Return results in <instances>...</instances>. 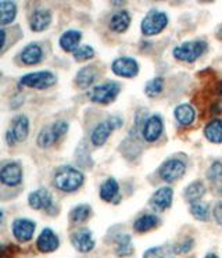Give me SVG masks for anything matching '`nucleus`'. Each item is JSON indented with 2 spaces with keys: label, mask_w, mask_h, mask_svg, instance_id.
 <instances>
[{
  "label": "nucleus",
  "mask_w": 222,
  "mask_h": 258,
  "mask_svg": "<svg viewBox=\"0 0 222 258\" xmlns=\"http://www.w3.org/2000/svg\"><path fill=\"white\" fill-rule=\"evenodd\" d=\"M83 182H85V176L82 172L70 165H64L57 169L53 179L56 187L64 193H72L78 190L83 185Z\"/></svg>",
  "instance_id": "obj_1"
},
{
  "label": "nucleus",
  "mask_w": 222,
  "mask_h": 258,
  "mask_svg": "<svg viewBox=\"0 0 222 258\" xmlns=\"http://www.w3.org/2000/svg\"><path fill=\"white\" fill-rule=\"evenodd\" d=\"M158 225V218L155 215H143L135 221L133 224V229L139 232V233H144V232H149V230L154 229L155 226Z\"/></svg>",
  "instance_id": "obj_25"
},
{
  "label": "nucleus",
  "mask_w": 222,
  "mask_h": 258,
  "mask_svg": "<svg viewBox=\"0 0 222 258\" xmlns=\"http://www.w3.org/2000/svg\"><path fill=\"white\" fill-rule=\"evenodd\" d=\"M28 204L33 210H43L49 214H56L54 204H53V196L47 189L40 187L29 193L28 196Z\"/></svg>",
  "instance_id": "obj_8"
},
{
  "label": "nucleus",
  "mask_w": 222,
  "mask_h": 258,
  "mask_svg": "<svg viewBox=\"0 0 222 258\" xmlns=\"http://www.w3.org/2000/svg\"><path fill=\"white\" fill-rule=\"evenodd\" d=\"M118 182L114 178H108L100 187V199L104 202H114V199H118Z\"/></svg>",
  "instance_id": "obj_23"
},
{
  "label": "nucleus",
  "mask_w": 222,
  "mask_h": 258,
  "mask_svg": "<svg viewBox=\"0 0 222 258\" xmlns=\"http://www.w3.org/2000/svg\"><path fill=\"white\" fill-rule=\"evenodd\" d=\"M93 56H94L93 47L89 45L79 46L77 50L74 51V58L79 62L88 61V60H90V58H93Z\"/></svg>",
  "instance_id": "obj_33"
},
{
  "label": "nucleus",
  "mask_w": 222,
  "mask_h": 258,
  "mask_svg": "<svg viewBox=\"0 0 222 258\" xmlns=\"http://www.w3.org/2000/svg\"><path fill=\"white\" fill-rule=\"evenodd\" d=\"M221 39H222V31H221Z\"/></svg>",
  "instance_id": "obj_43"
},
{
  "label": "nucleus",
  "mask_w": 222,
  "mask_h": 258,
  "mask_svg": "<svg viewBox=\"0 0 222 258\" xmlns=\"http://www.w3.org/2000/svg\"><path fill=\"white\" fill-rule=\"evenodd\" d=\"M164 89V81L162 78H154L151 79L150 82H147L146 85V95L149 96V97H155V96H158Z\"/></svg>",
  "instance_id": "obj_32"
},
{
  "label": "nucleus",
  "mask_w": 222,
  "mask_h": 258,
  "mask_svg": "<svg viewBox=\"0 0 222 258\" xmlns=\"http://www.w3.org/2000/svg\"><path fill=\"white\" fill-rule=\"evenodd\" d=\"M166 24H168V17L165 13L150 10L142 21V32L147 36H153V35L160 34L166 27Z\"/></svg>",
  "instance_id": "obj_7"
},
{
  "label": "nucleus",
  "mask_w": 222,
  "mask_h": 258,
  "mask_svg": "<svg viewBox=\"0 0 222 258\" xmlns=\"http://www.w3.org/2000/svg\"><path fill=\"white\" fill-rule=\"evenodd\" d=\"M90 215H92V208L89 207L88 204H81V206L72 208L71 213H70V219L74 224H78V222L88 221Z\"/></svg>",
  "instance_id": "obj_29"
},
{
  "label": "nucleus",
  "mask_w": 222,
  "mask_h": 258,
  "mask_svg": "<svg viewBox=\"0 0 222 258\" xmlns=\"http://www.w3.org/2000/svg\"><path fill=\"white\" fill-rule=\"evenodd\" d=\"M207 49V43L201 40L196 42H186L181 46H177L174 49V56L178 60L186 62H193L199 58Z\"/></svg>",
  "instance_id": "obj_5"
},
{
  "label": "nucleus",
  "mask_w": 222,
  "mask_h": 258,
  "mask_svg": "<svg viewBox=\"0 0 222 258\" xmlns=\"http://www.w3.org/2000/svg\"><path fill=\"white\" fill-rule=\"evenodd\" d=\"M133 252L132 241H131V236L124 235L118 239V246H117V254L120 257H125V255H131Z\"/></svg>",
  "instance_id": "obj_31"
},
{
  "label": "nucleus",
  "mask_w": 222,
  "mask_h": 258,
  "mask_svg": "<svg viewBox=\"0 0 222 258\" xmlns=\"http://www.w3.org/2000/svg\"><path fill=\"white\" fill-rule=\"evenodd\" d=\"M20 58H21L22 64H25L28 67L36 66L43 60V50L38 43H29L22 49Z\"/></svg>",
  "instance_id": "obj_18"
},
{
  "label": "nucleus",
  "mask_w": 222,
  "mask_h": 258,
  "mask_svg": "<svg viewBox=\"0 0 222 258\" xmlns=\"http://www.w3.org/2000/svg\"><path fill=\"white\" fill-rule=\"evenodd\" d=\"M111 70L118 77L133 78L139 73V66L136 60H133L131 57H121V58H117L116 61L113 62Z\"/></svg>",
  "instance_id": "obj_12"
},
{
  "label": "nucleus",
  "mask_w": 222,
  "mask_h": 258,
  "mask_svg": "<svg viewBox=\"0 0 222 258\" xmlns=\"http://www.w3.org/2000/svg\"><path fill=\"white\" fill-rule=\"evenodd\" d=\"M22 167L20 163H7L0 169V182L5 186L14 187L22 182Z\"/></svg>",
  "instance_id": "obj_10"
},
{
  "label": "nucleus",
  "mask_w": 222,
  "mask_h": 258,
  "mask_svg": "<svg viewBox=\"0 0 222 258\" xmlns=\"http://www.w3.org/2000/svg\"><path fill=\"white\" fill-rule=\"evenodd\" d=\"M59 246H60V239L53 232V229H50V228H44L40 232V235L38 236V239H36L38 250L40 252H44V254L56 251L59 248Z\"/></svg>",
  "instance_id": "obj_13"
},
{
  "label": "nucleus",
  "mask_w": 222,
  "mask_h": 258,
  "mask_svg": "<svg viewBox=\"0 0 222 258\" xmlns=\"http://www.w3.org/2000/svg\"><path fill=\"white\" fill-rule=\"evenodd\" d=\"M162 128L164 125L160 115H151L143 125V138L147 142H155L161 136Z\"/></svg>",
  "instance_id": "obj_17"
},
{
  "label": "nucleus",
  "mask_w": 222,
  "mask_h": 258,
  "mask_svg": "<svg viewBox=\"0 0 222 258\" xmlns=\"http://www.w3.org/2000/svg\"><path fill=\"white\" fill-rule=\"evenodd\" d=\"M143 258H165V248L164 247H153L144 252Z\"/></svg>",
  "instance_id": "obj_36"
},
{
  "label": "nucleus",
  "mask_w": 222,
  "mask_h": 258,
  "mask_svg": "<svg viewBox=\"0 0 222 258\" xmlns=\"http://www.w3.org/2000/svg\"><path fill=\"white\" fill-rule=\"evenodd\" d=\"M185 171H186V165L181 160L172 158V160H168L161 165L158 172H160L161 179L171 183V182H175L179 178H182L185 175Z\"/></svg>",
  "instance_id": "obj_11"
},
{
  "label": "nucleus",
  "mask_w": 222,
  "mask_h": 258,
  "mask_svg": "<svg viewBox=\"0 0 222 258\" xmlns=\"http://www.w3.org/2000/svg\"><path fill=\"white\" fill-rule=\"evenodd\" d=\"M72 246L81 252H89L94 248V239L89 229H79L71 236Z\"/></svg>",
  "instance_id": "obj_15"
},
{
  "label": "nucleus",
  "mask_w": 222,
  "mask_h": 258,
  "mask_svg": "<svg viewBox=\"0 0 222 258\" xmlns=\"http://www.w3.org/2000/svg\"><path fill=\"white\" fill-rule=\"evenodd\" d=\"M51 126V129H53V132H54L56 138L60 141L63 136L66 135L67 132H68V128H70V125H68V122L67 121H64V119H60V121H56L53 125H50Z\"/></svg>",
  "instance_id": "obj_34"
},
{
  "label": "nucleus",
  "mask_w": 222,
  "mask_h": 258,
  "mask_svg": "<svg viewBox=\"0 0 222 258\" xmlns=\"http://www.w3.org/2000/svg\"><path fill=\"white\" fill-rule=\"evenodd\" d=\"M204 135L212 143H222V119H214L204 128Z\"/></svg>",
  "instance_id": "obj_24"
},
{
  "label": "nucleus",
  "mask_w": 222,
  "mask_h": 258,
  "mask_svg": "<svg viewBox=\"0 0 222 258\" xmlns=\"http://www.w3.org/2000/svg\"><path fill=\"white\" fill-rule=\"evenodd\" d=\"M96 79H97V70L92 66H88V67H83L78 71L75 82L79 88L88 89L96 82Z\"/></svg>",
  "instance_id": "obj_20"
},
{
  "label": "nucleus",
  "mask_w": 222,
  "mask_h": 258,
  "mask_svg": "<svg viewBox=\"0 0 222 258\" xmlns=\"http://www.w3.org/2000/svg\"><path fill=\"white\" fill-rule=\"evenodd\" d=\"M35 229H36V224L32 219L28 218H17L14 219V222L11 225L13 236L20 243H27V241L32 240Z\"/></svg>",
  "instance_id": "obj_9"
},
{
  "label": "nucleus",
  "mask_w": 222,
  "mask_h": 258,
  "mask_svg": "<svg viewBox=\"0 0 222 258\" xmlns=\"http://www.w3.org/2000/svg\"><path fill=\"white\" fill-rule=\"evenodd\" d=\"M29 135V118L25 114L16 115L11 121V126L6 131V142L14 146L20 142L27 141Z\"/></svg>",
  "instance_id": "obj_2"
},
{
  "label": "nucleus",
  "mask_w": 222,
  "mask_h": 258,
  "mask_svg": "<svg viewBox=\"0 0 222 258\" xmlns=\"http://www.w3.org/2000/svg\"><path fill=\"white\" fill-rule=\"evenodd\" d=\"M82 39V34L77 31V29H70L66 31L64 34L60 36V47L67 53H74L79 47V42Z\"/></svg>",
  "instance_id": "obj_19"
},
{
  "label": "nucleus",
  "mask_w": 222,
  "mask_h": 258,
  "mask_svg": "<svg viewBox=\"0 0 222 258\" xmlns=\"http://www.w3.org/2000/svg\"><path fill=\"white\" fill-rule=\"evenodd\" d=\"M122 119L118 117H111L105 119L104 122H100L96 128L93 129L92 135H90V141L94 146H103L107 139L110 138L111 132L116 129L121 128Z\"/></svg>",
  "instance_id": "obj_6"
},
{
  "label": "nucleus",
  "mask_w": 222,
  "mask_h": 258,
  "mask_svg": "<svg viewBox=\"0 0 222 258\" xmlns=\"http://www.w3.org/2000/svg\"><path fill=\"white\" fill-rule=\"evenodd\" d=\"M208 178H210L211 180H214V182H216V180H219L222 178V164L221 163H214L212 165H211L210 171H208Z\"/></svg>",
  "instance_id": "obj_35"
},
{
  "label": "nucleus",
  "mask_w": 222,
  "mask_h": 258,
  "mask_svg": "<svg viewBox=\"0 0 222 258\" xmlns=\"http://www.w3.org/2000/svg\"><path fill=\"white\" fill-rule=\"evenodd\" d=\"M205 193V187L203 185V182H200V180H196L193 183H190V185L186 187V190H185V197H186V200L192 203L199 202L201 197L204 196Z\"/></svg>",
  "instance_id": "obj_27"
},
{
  "label": "nucleus",
  "mask_w": 222,
  "mask_h": 258,
  "mask_svg": "<svg viewBox=\"0 0 222 258\" xmlns=\"http://www.w3.org/2000/svg\"><path fill=\"white\" fill-rule=\"evenodd\" d=\"M205 258H218V257H216L215 254H208V255H207Z\"/></svg>",
  "instance_id": "obj_40"
},
{
  "label": "nucleus",
  "mask_w": 222,
  "mask_h": 258,
  "mask_svg": "<svg viewBox=\"0 0 222 258\" xmlns=\"http://www.w3.org/2000/svg\"><path fill=\"white\" fill-rule=\"evenodd\" d=\"M190 213L193 215L194 218L199 219V221H207L210 217V208L205 203L196 202L192 203L190 206Z\"/></svg>",
  "instance_id": "obj_30"
},
{
  "label": "nucleus",
  "mask_w": 222,
  "mask_h": 258,
  "mask_svg": "<svg viewBox=\"0 0 222 258\" xmlns=\"http://www.w3.org/2000/svg\"><path fill=\"white\" fill-rule=\"evenodd\" d=\"M17 17L16 2H0V27L11 24Z\"/></svg>",
  "instance_id": "obj_22"
},
{
  "label": "nucleus",
  "mask_w": 222,
  "mask_h": 258,
  "mask_svg": "<svg viewBox=\"0 0 222 258\" xmlns=\"http://www.w3.org/2000/svg\"><path fill=\"white\" fill-rule=\"evenodd\" d=\"M172 196H174L172 187H168V186L160 187L158 190L154 191V195L150 199V206L155 211H165L166 208L171 207Z\"/></svg>",
  "instance_id": "obj_14"
},
{
  "label": "nucleus",
  "mask_w": 222,
  "mask_h": 258,
  "mask_svg": "<svg viewBox=\"0 0 222 258\" xmlns=\"http://www.w3.org/2000/svg\"><path fill=\"white\" fill-rule=\"evenodd\" d=\"M219 90H221V93H222V85H221V88H219Z\"/></svg>",
  "instance_id": "obj_42"
},
{
  "label": "nucleus",
  "mask_w": 222,
  "mask_h": 258,
  "mask_svg": "<svg viewBox=\"0 0 222 258\" xmlns=\"http://www.w3.org/2000/svg\"><path fill=\"white\" fill-rule=\"evenodd\" d=\"M2 221H3V211L0 210V222H2Z\"/></svg>",
  "instance_id": "obj_41"
},
{
  "label": "nucleus",
  "mask_w": 222,
  "mask_h": 258,
  "mask_svg": "<svg viewBox=\"0 0 222 258\" xmlns=\"http://www.w3.org/2000/svg\"><path fill=\"white\" fill-rule=\"evenodd\" d=\"M57 84V77L51 71H35L24 75L20 79V86L43 90Z\"/></svg>",
  "instance_id": "obj_3"
},
{
  "label": "nucleus",
  "mask_w": 222,
  "mask_h": 258,
  "mask_svg": "<svg viewBox=\"0 0 222 258\" xmlns=\"http://www.w3.org/2000/svg\"><path fill=\"white\" fill-rule=\"evenodd\" d=\"M51 24V13L46 9H38L32 13L31 20H29V28L33 32H43Z\"/></svg>",
  "instance_id": "obj_16"
},
{
  "label": "nucleus",
  "mask_w": 222,
  "mask_h": 258,
  "mask_svg": "<svg viewBox=\"0 0 222 258\" xmlns=\"http://www.w3.org/2000/svg\"><path fill=\"white\" fill-rule=\"evenodd\" d=\"M193 247V240H186L185 243H181V244H178L175 248H174V251L177 252V254H179V252H188L190 248Z\"/></svg>",
  "instance_id": "obj_37"
},
{
  "label": "nucleus",
  "mask_w": 222,
  "mask_h": 258,
  "mask_svg": "<svg viewBox=\"0 0 222 258\" xmlns=\"http://www.w3.org/2000/svg\"><path fill=\"white\" fill-rule=\"evenodd\" d=\"M120 90L121 88L117 82H105V84L92 88V90L89 92V99L97 104H108L116 100Z\"/></svg>",
  "instance_id": "obj_4"
},
{
  "label": "nucleus",
  "mask_w": 222,
  "mask_h": 258,
  "mask_svg": "<svg viewBox=\"0 0 222 258\" xmlns=\"http://www.w3.org/2000/svg\"><path fill=\"white\" fill-rule=\"evenodd\" d=\"M57 141H59V139L56 138L51 126H46V128H43L39 132L36 143H38V146L40 147V149H49V147L53 146Z\"/></svg>",
  "instance_id": "obj_28"
},
{
  "label": "nucleus",
  "mask_w": 222,
  "mask_h": 258,
  "mask_svg": "<svg viewBox=\"0 0 222 258\" xmlns=\"http://www.w3.org/2000/svg\"><path fill=\"white\" fill-rule=\"evenodd\" d=\"M131 24V16L129 13L125 12V10H121V12L116 13L110 20V29L114 31L117 34H122L125 32Z\"/></svg>",
  "instance_id": "obj_21"
},
{
  "label": "nucleus",
  "mask_w": 222,
  "mask_h": 258,
  "mask_svg": "<svg viewBox=\"0 0 222 258\" xmlns=\"http://www.w3.org/2000/svg\"><path fill=\"white\" fill-rule=\"evenodd\" d=\"M6 39H7V34H6V31L5 29H0V51H2V49L5 47Z\"/></svg>",
  "instance_id": "obj_39"
},
{
  "label": "nucleus",
  "mask_w": 222,
  "mask_h": 258,
  "mask_svg": "<svg viewBox=\"0 0 222 258\" xmlns=\"http://www.w3.org/2000/svg\"><path fill=\"white\" fill-rule=\"evenodd\" d=\"M194 115L193 107L189 104H181L175 110V118L181 125H190L194 121Z\"/></svg>",
  "instance_id": "obj_26"
},
{
  "label": "nucleus",
  "mask_w": 222,
  "mask_h": 258,
  "mask_svg": "<svg viewBox=\"0 0 222 258\" xmlns=\"http://www.w3.org/2000/svg\"><path fill=\"white\" fill-rule=\"evenodd\" d=\"M214 218L218 224L222 225V202L218 203L214 208Z\"/></svg>",
  "instance_id": "obj_38"
}]
</instances>
